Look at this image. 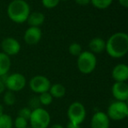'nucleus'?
<instances>
[{
	"instance_id": "20e7f679",
	"label": "nucleus",
	"mask_w": 128,
	"mask_h": 128,
	"mask_svg": "<svg viewBox=\"0 0 128 128\" xmlns=\"http://www.w3.org/2000/svg\"><path fill=\"white\" fill-rule=\"evenodd\" d=\"M29 120L32 128H46L50 123V115L45 109L40 107L32 110Z\"/></svg>"
},
{
	"instance_id": "c85d7f7f",
	"label": "nucleus",
	"mask_w": 128,
	"mask_h": 128,
	"mask_svg": "<svg viewBox=\"0 0 128 128\" xmlns=\"http://www.w3.org/2000/svg\"><path fill=\"white\" fill-rule=\"evenodd\" d=\"M119 4L124 8H127L128 7V0H118Z\"/></svg>"
},
{
	"instance_id": "7c9ffc66",
	"label": "nucleus",
	"mask_w": 128,
	"mask_h": 128,
	"mask_svg": "<svg viewBox=\"0 0 128 128\" xmlns=\"http://www.w3.org/2000/svg\"><path fill=\"white\" fill-rule=\"evenodd\" d=\"M50 128H63V126L62 124H53Z\"/></svg>"
},
{
	"instance_id": "ddd939ff",
	"label": "nucleus",
	"mask_w": 128,
	"mask_h": 128,
	"mask_svg": "<svg viewBox=\"0 0 128 128\" xmlns=\"http://www.w3.org/2000/svg\"><path fill=\"white\" fill-rule=\"evenodd\" d=\"M112 75L116 82H126L128 79V67L126 64H118L113 68Z\"/></svg>"
},
{
	"instance_id": "2f4dec72",
	"label": "nucleus",
	"mask_w": 128,
	"mask_h": 128,
	"mask_svg": "<svg viewBox=\"0 0 128 128\" xmlns=\"http://www.w3.org/2000/svg\"><path fill=\"white\" fill-rule=\"evenodd\" d=\"M3 113H4V107H3V105L0 104V115Z\"/></svg>"
},
{
	"instance_id": "5701e85b",
	"label": "nucleus",
	"mask_w": 128,
	"mask_h": 128,
	"mask_svg": "<svg viewBox=\"0 0 128 128\" xmlns=\"http://www.w3.org/2000/svg\"><path fill=\"white\" fill-rule=\"evenodd\" d=\"M14 124L16 126V128H26L27 127V120L18 116L16 118V119H15Z\"/></svg>"
},
{
	"instance_id": "f03ea898",
	"label": "nucleus",
	"mask_w": 128,
	"mask_h": 128,
	"mask_svg": "<svg viewBox=\"0 0 128 128\" xmlns=\"http://www.w3.org/2000/svg\"><path fill=\"white\" fill-rule=\"evenodd\" d=\"M7 14L13 22L24 23L30 14V7L25 0H13L8 6Z\"/></svg>"
},
{
	"instance_id": "f3484780",
	"label": "nucleus",
	"mask_w": 128,
	"mask_h": 128,
	"mask_svg": "<svg viewBox=\"0 0 128 128\" xmlns=\"http://www.w3.org/2000/svg\"><path fill=\"white\" fill-rule=\"evenodd\" d=\"M48 92L51 94V96L53 98H60L65 95L66 93V89L62 84H55L54 85L50 86V89L48 90Z\"/></svg>"
},
{
	"instance_id": "6ab92c4d",
	"label": "nucleus",
	"mask_w": 128,
	"mask_h": 128,
	"mask_svg": "<svg viewBox=\"0 0 128 128\" xmlns=\"http://www.w3.org/2000/svg\"><path fill=\"white\" fill-rule=\"evenodd\" d=\"M90 3L98 9H105L112 3V0H90Z\"/></svg>"
},
{
	"instance_id": "f8f14e48",
	"label": "nucleus",
	"mask_w": 128,
	"mask_h": 128,
	"mask_svg": "<svg viewBox=\"0 0 128 128\" xmlns=\"http://www.w3.org/2000/svg\"><path fill=\"white\" fill-rule=\"evenodd\" d=\"M41 30L39 27L30 26L25 32L24 39L26 44L36 45L41 39Z\"/></svg>"
},
{
	"instance_id": "39448f33",
	"label": "nucleus",
	"mask_w": 128,
	"mask_h": 128,
	"mask_svg": "<svg viewBox=\"0 0 128 128\" xmlns=\"http://www.w3.org/2000/svg\"><path fill=\"white\" fill-rule=\"evenodd\" d=\"M107 116L109 118L113 120H121L128 116V107L126 102L117 101L112 103L107 110Z\"/></svg>"
},
{
	"instance_id": "f257e3e1",
	"label": "nucleus",
	"mask_w": 128,
	"mask_h": 128,
	"mask_svg": "<svg viewBox=\"0 0 128 128\" xmlns=\"http://www.w3.org/2000/svg\"><path fill=\"white\" fill-rule=\"evenodd\" d=\"M105 50L113 58H121L128 52V36L124 32H116L112 34L107 42Z\"/></svg>"
},
{
	"instance_id": "412c9836",
	"label": "nucleus",
	"mask_w": 128,
	"mask_h": 128,
	"mask_svg": "<svg viewBox=\"0 0 128 128\" xmlns=\"http://www.w3.org/2000/svg\"><path fill=\"white\" fill-rule=\"evenodd\" d=\"M4 102L7 105H13L16 102V98L12 91L8 90L4 95Z\"/></svg>"
},
{
	"instance_id": "7ed1b4c3",
	"label": "nucleus",
	"mask_w": 128,
	"mask_h": 128,
	"mask_svg": "<svg viewBox=\"0 0 128 128\" xmlns=\"http://www.w3.org/2000/svg\"><path fill=\"white\" fill-rule=\"evenodd\" d=\"M96 65V59L94 54L89 51L82 52L78 55L77 67L82 74H90L95 70Z\"/></svg>"
},
{
	"instance_id": "6e6552de",
	"label": "nucleus",
	"mask_w": 128,
	"mask_h": 128,
	"mask_svg": "<svg viewBox=\"0 0 128 128\" xmlns=\"http://www.w3.org/2000/svg\"><path fill=\"white\" fill-rule=\"evenodd\" d=\"M50 82L46 76H35L30 81V88L34 92L40 94L46 92L50 89Z\"/></svg>"
},
{
	"instance_id": "0eeeda50",
	"label": "nucleus",
	"mask_w": 128,
	"mask_h": 128,
	"mask_svg": "<svg viewBox=\"0 0 128 128\" xmlns=\"http://www.w3.org/2000/svg\"><path fill=\"white\" fill-rule=\"evenodd\" d=\"M26 78L20 73H14L10 75L4 81L6 87L11 91H20L26 86Z\"/></svg>"
},
{
	"instance_id": "aec40b11",
	"label": "nucleus",
	"mask_w": 128,
	"mask_h": 128,
	"mask_svg": "<svg viewBox=\"0 0 128 128\" xmlns=\"http://www.w3.org/2000/svg\"><path fill=\"white\" fill-rule=\"evenodd\" d=\"M39 99H40V102L41 104L48 105L52 103V101H53V96H51V94H50L48 91H46V92H43V93H40V94Z\"/></svg>"
},
{
	"instance_id": "b1692460",
	"label": "nucleus",
	"mask_w": 128,
	"mask_h": 128,
	"mask_svg": "<svg viewBox=\"0 0 128 128\" xmlns=\"http://www.w3.org/2000/svg\"><path fill=\"white\" fill-rule=\"evenodd\" d=\"M41 2L46 8L52 9V8H54L55 6H58L60 0H41Z\"/></svg>"
},
{
	"instance_id": "9d476101",
	"label": "nucleus",
	"mask_w": 128,
	"mask_h": 128,
	"mask_svg": "<svg viewBox=\"0 0 128 128\" xmlns=\"http://www.w3.org/2000/svg\"><path fill=\"white\" fill-rule=\"evenodd\" d=\"M113 96L118 101H126L128 98V85L124 82H116L112 88Z\"/></svg>"
},
{
	"instance_id": "cd10ccee",
	"label": "nucleus",
	"mask_w": 128,
	"mask_h": 128,
	"mask_svg": "<svg viewBox=\"0 0 128 128\" xmlns=\"http://www.w3.org/2000/svg\"><path fill=\"white\" fill-rule=\"evenodd\" d=\"M76 3L78 4H81V6H86L89 3H90V0H75Z\"/></svg>"
},
{
	"instance_id": "bb28decb",
	"label": "nucleus",
	"mask_w": 128,
	"mask_h": 128,
	"mask_svg": "<svg viewBox=\"0 0 128 128\" xmlns=\"http://www.w3.org/2000/svg\"><path fill=\"white\" fill-rule=\"evenodd\" d=\"M67 128H80V124H76V123H75V122L70 121V122L68 123V124H67Z\"/></svg>"
},
{
	"instance_id": "c756f323",
	"label": "nucleus",
	"mask_w": 128,
	"mask_h": 128,
	"mask_svg": "<svg viewBox=\"0 0 128 128\" xmlns=\"http://www.w3.org/2000/svg\"><path fill=\"white\" fill-rule=\"evenodd\" d=\"M4 89H6V85H4V84L2 82V80H0V94L2 92H4Z\"/></svg>"
},
{
	"instance_id": "2eb2a0df",
	"label": "nucleus",
	"mask_w": 128,
	"mask_h": 128,
	"mask_svg": "<svg viewBox=\"0 0 128 128\" xmlns=\"http://www.w3.org/2000/svg\"><path fill=\"white\" fill-rule=\"evenodd\" d=\"M11 68V60L9 55L0 53V76H6Z\"/></svg>"
},
{
	"instance_id": "4468645a",
	"label": "nucleus",
	"mask_w": 128,
	"mask_h": 128,
	"mask_svg": "<svg viewBox=\"0 0 128 128\" xmlns=\"http://www.w3.org/2000/svg\"><path fill=\"white\" fill-rule=\"evenodd\" d=\"M44 20H45L44 14L41 12H32L31 14H29L26 21L31 26L39 27L40 25H42Z\"/></svg>"
},
{
	"instance_id": "4be33fe9",
	"label": "nucleus",
	"mask_w": 128,
	"mask_h": 128,
	"mask_svg": "<svg viewBox=\"0 0 128 128\" xmlns=\"http://www.w3.org/2000/svg\"><path fill=\"white\" fill-rule=\"evenodd\" d=\"M68 51L72 55L75 56H78L81 53H82V48L78 43H72L68 48Z\"/></svg>"
},
{
	"instance_id": "9b49d317",
	"label": "nucleus",
	"mask_w": 128,
	"mask_h": 128,
	"mask_svg": "<svg viewBox=\"0 0 128 128\" xmlns=\"http://www.w3.org/2000/svg\"><path fill=\"white\" fill-rule=\"evenodd\" d=\"M91 128H109L110 120L106 113L98 112L93 115L90 122Z\"/></svg>"
},
{
	"instance_id": "a211bd4d",
	"label": "nucleus",
	"mask_w": 128,
	"mask_h": 128,
	"mask_svg": "<svg viewBox=\"0 0 128 128\" xmlns=\"http://www.w3.org/2000/svg\"><path fill=\"white\" fill-rule=\"evenodd\" d=\"M0 128H12V118L7 114L0 115Z\"/></svg>"
},
{
	"instance_id": "423d86ee",
	"label": "nucleus",
	"mask_w": 128,
	"mask_h": 128,
	"mask_svg": "<svg viewBox=\"0 0 128 128\" xmlns=\"http://www.w3.org/2000/svg\"><path fill=\"white\" fill-rule=\"evenodd\" d=\"M85 116V108L82 105V104L79 103V102H75L70 105L68 110V117L70 121L80 124L84 122Z\"/></svg>"
},
{
	"instance_id": "1a4fd4ad",
	"label": "nucleus",
	"mask_w": 128,
	"mask_h": 128,
	"mask_svg": "<svg viewBox=\"0 0 128 128\" xmlns=\"http://www.w3.org/2000/svg\"><path fill=\"white\" fill-rule=\"evenodd\" d=\"M1 48L3 49V53L7 55H15L20 52V44L14 38H6L1 43Z\"/></svg>"
},
{
	"instance_id": "393cba45",
	"label": "nucleus",
	"mask_w": 128,
	"mask_h": 128,
	"mask_svg": "<svg viewBox=\"0 0 128 128\" xmlns=\"http://www.w3.org/2000/svg\"><path fill=\"white\" fill-rule=\"evenodd\" d=\"M31 113H32V110H30V108L25 107V108H22L21 110L18 112V116L21 117V118H23L26 119V120H29Z\"/></svg>"
},
{
	"instance_id": "473e14b6",
	"label": "nucleus",
	"mask_w": 128,
	"mask_h": 128,
	"mask_svg": "<svg viewBox=\"0 0 128 128\" xmlns=\"http://www.w3.org/2000/svg\"><path fill=\"white\" fill-rule=\"evenodd\" d=\"M26 128H30V127H26ZM31 128H32V127H31Z\"/></svg>"
},
{
	"instance_id": "dca6fc26",
	"label": "nucleus",
	"mask_w": 128,
	"mask_h": 128,
	"mask_svg": "<svg viewBox=\"0 0 128 128\" xmlns=\"http://www.w3.org/2000/svg\"><path fill=\"white\" fill-rule=\"evenodd\" d=\"M89 46L93 53H102L105 50V41L101 38H94L90 41Z\"/></svg>"
},
{
	"instance_id": "a878e982",
	"label": "nucleus",
	"mask_w": 128,
	"mask_h": 128,
	"mask_svg": "<svg viewBox=\"0 0 128 128\" xmlns=\"http://www.w3.org/2000/svg\"><path fill=\"white\" fill-rule=\"evenodd\" d=\"M29 105H30L31 108H34V109L40 108V105H41V104H40V102L39 98L34 96L32 99H30V101H29Z\"/></svg>"
}]
</instances>
